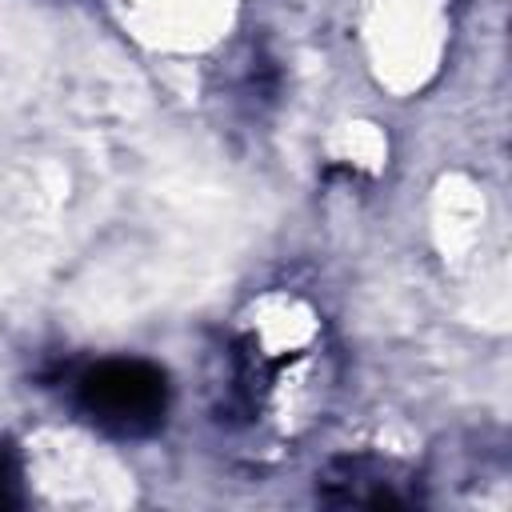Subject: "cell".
<instances>
[{
  "label": "cell",
  "mask_w": 512,
  "mask_h": 512,
  "mask_svg": "<svg viewBox=\"0 0 512 512\" xmlns=\"http://www.w3.org/2000/svg\"><path fill=\"white\" fill-rule=\"evenodd\" d=\"M4 508H20V476H16V460L0 448V512Z\"/></svg>",
  "instance_id": "2"
},
{
  "label": "cell",
  "mask_w": 512,
  "mask_h": 512,
  "mask_svg": "<svg viewBox=\"0 0 512 512\" xmlns=\"http://www.w3.org/2000/svg\"><path fill=\"white\" fill-rule=\"evenodd\" d=\"M80 412L108 436H152L168 416V376L148 360H100L76 384Z\"/></svg>",
  "instance_id": "1"
}]
</instances>
